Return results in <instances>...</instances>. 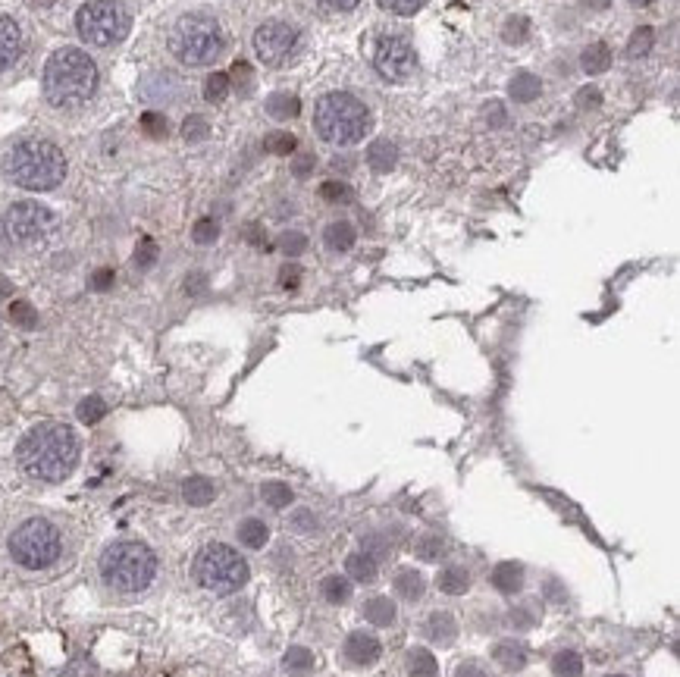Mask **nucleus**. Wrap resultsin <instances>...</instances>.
Segmentation results:
<instances>
[{
    "instance_id": "1",
    "label": "nucleus",
    "mask_w": 680,
    "mask_h": 677,
    "mask_svg": "<svg viewBox=\"0 0 680 677\" xmlns=\"http://www.w3.org/2000/svg\"><path fill=\"white\" fill-rule=\"evenodd\" d=\"M19 468L35 480L60 483L79 464V436L66 424H38L19 439Z\"/></svg>"
},
{
    "instance_id": "2",
    "label": "nucleus",
    "mask_w": 680,
    "mask_h": 677,
    "mask_svg": "<svg viewBox=\"0 0 680 677\" xmlns=\"http://www.w3.org/2000/svg\"><path fill=\"white\" fill-rule=\"evenodd\" d=\"M98 88V63L82 48H60L44 63V98L54 107H79Z\"/></svg>"
},
{
    "instance_id": "3",
    "label": "nucleus",
    "mask_w": 680,
    "mask_h": 677,
    "mask_svg": "<svg viewBox=\"0 0 680 677\" xmlns=\"http://www.w3.org/2000/svg\"><path fill=\"white\" fill-rule=\"evenodd\" d=\"M4 176L13 185H19V189L51 192L66 176V157L48 138H26V142H19L7 151Z\"/></svg>"
},
{
    "instance_id": "4",
    "label": "nucleus",
    "mask_w": 680,
    "mask_h": 677,
    "mask_svg": "<svg viewBox=\"0 0 680 677\" xmlns=\"http://www.w3.org/2000/svg\"><path fill=\"white\" fill-rule=\"evenodd\" d=\"M314 129L330 145H355L370 132V110L345 91L323 95L314 107Z\"/></svg>"
},
{
    "instance_id": "5",
    "label": "nucleus",
    "mask_w": 680,
    "mask_h": 677,
    "mask_svg": "<svg viewBox=\"0 0 680 677\" xmlns=\"http://www.w3.org/2000/svg\"><path fill=\"white\" fill-rule=\"evenodd\" d=\"M223 26L207 13H185L170 32V51L185 66H207L223 54Z\"/></svg>"
},
{
    "instance_id": "6",
    "label": "nucleus",
    "mask_w": 680,
    "mask_h": 677,
    "mask_svg": "<svg viewBox=\"0 0 680 677\" xmlns=\"http://www.w3.org/2000/svg\"><path fill=\"white\" fill-rule=\"evenodd\" d=\"M157 574V558L145 543L120 540L104 549L101 555V577L120 593L145 590Z\"/></svg>"
},
{
    "instance_id": "7",
    "label": "nucleus",
    "mask_w": 680,
    "mask_h": 677,
    "mask_svg": "<svg viewBox=\"0 0 680 677\" xmlns=\"http://www.w3.org/2000/svg\"><path fill=\"white\" fill-rule=\"evenodd\" d=\"M195 580L210 593L229 596V593L242 590L248 583V565L232 546L210 543L195 558Z\"/></svg>"
},
{
    "instance_id": "8",
    "label": "nucleus",
    "mask_w": 680,
    "mask_h": 677,
    "mask_svg": "<svg viewBox=\"0 0 680 677\" xmlns=\"http://www.w3.org/2000/svg\"><path fill=\"white\" fill-rule=\"evenodd\" d=\"M10 555L19 568L26 571H44L57 562L60 555V533L51 521L29 518L22 521L10 536Z\"/></svg>"
},
{
    "instance_id": "9",
    "label": "nucleus",
    "mask_w": 680,
    "mask_h": 677,
    "mask_svg": "<svg viewBox=\"0 0 680 677\" xmlns=\"http://www.w3.org/2000/svg\"><path fill=\"white\" fill-rule=\"evenodd\" d=\"M132 29V16L116 0H88L76 13V32L85 44L95 48H113L120 44Z\"/></svg>"
},
{
    "instance_id": "10",
    "label": "nucleus",
    "mask_w": 680,
    "mask_h": 677,
    "mask_svg": "<svg viewBox=\"0 0 680 677\" xmlns=\"http://www.w3.org/2000/svg\"><path fill=\"white\" fill-rule=\"evenodd\" d=\"M57 226V217L38 201H16L4 214V232L16 245H41Z\"/></svg>"
},
{
    "instance_id": "11",
    "label": "nucleus",
    "mask_w": 680,
    "mask_h": 677,
    "mask_svg": "<svg viewBox=\"0 0 680 677\" xmlns=\"http://www.w3.org/2000/svg\"><path fill=\"white\" fill-rule=\"evenodd\" d=\"M295 48H298V29L283 19H270L254 32V54L264 66L286 63L295 54Z\"/></svg>"
},
{
    "instance_id": "12",
    "label": "nucleus",
    "mask_w": 680,
    "mask_h": 677,
    "mask_svg": "<svg viewBox=\"0 0 680 677\" xmlns=\"http://www.w3.org/2000/svg\"><path fill=\"white\" fill-rule=\"evenodd\" d=\"M377 73L389 82H405L414 73V48L405 35H386L380 38L377 51H373Z\"/></svg>"
},
{
    "instance_id": "13",
    "label": "nucleus",
    "mask_w": 680,
    "mask_h": 677,
    "mask_svg": "<svg viewBox=\"0 0 680 677\" xmlns=\"http://www.w3.org/2000/svg\"><path fill=\"white\" fill-rule=\"evenodd\" d=\"M342 652L351 665H373L380 659V640L373 634H364V630H355V634L345 640Z\"/></svg>"
},
{
    "instance_id": "14",
    "label": "nucleus",
    "mask_w": 680,
    "mask_h": 677,
    "mask_svg": "<svg viewBox=\"0 0 680 677\" xmlns=\"http://www.w3.org/2000/svg\"><path fill=\"white\" fill-rule=\"evenodd\" d=\"M22 54V32L10 16H0V73L10 69Z\"/></svg>"
},
{
    "instance_id": "15",
    "label": "nucleus",
    "mask_w": 680,
    "mask_h": 677,
    "mask_svg": "<svg viewBox=\"0 0 680 677\" xmlns=\"http://www.w3.org/2000/svg\"><path fill=\"white\" fill-rule=\"evenodd\" d=\"M492 587L502 590V593H518L521 590V583H524V571L521 565H514V562H502L492 568Z\"/></svg>"
},
{
    "instance_id": "16",
    "label": "nucleus",
    "mask_w": 680,
    "mask_h": 677,
    "mask_svg": "<svg viewBox=\"0 0 680 677\" xmlns=\"http://www.w3.org/2000/svg\"><path fill=\"white\" fill-rule=\"evenodd\" d=\"M367 163H370V170L389 173L395 163H398V148L392 142H386V138H380V142H373L367 148Z\"/></svg>"
},
{
    "instance_id": "17",
    "label": "nucleus",
    "mask_w": 680,
    "mask_h": 677,
    "mask_svg": "<svg viewBox=\"0 0 680 677\" xmlns=\"http://www.w3.org/2000/svg\"><path fill=\"white\" fill-rule=\"evenodd\" d=\"M492 656H496V662L505 668V671H521L527 665V649L521 643H514V640H505L499 643L496 649H492Z\"/></svg>"
},
{
    "instance_id": "18",
    "label": "nucleus",
    "mask_w": 680,
    "mask_h": 677,
    "mask_svg": "<svg viewBox=\"0 0 680 677\" xmlns=\"http://www.w3.org/2000/svg\"><path fill=\"white\" fill-rule=\"evenodd\" d=\"M182 496H185V502H189V505L201 508V505H210V502H214L217 489H214V483L204 480V477H192V480H185Z\"/></svg>"
},
{
    "instance_id": "19",
    "label": "nucleus",
    "mask_w": 680,
    "mask_h": 677,
    "mask_svg": "<svg viewBox=\"0 0 680 677\" xmlns=\"http://www.w3.org/2000/svg\"><path fill=\"white\" fill-rule=\"evenodd\" d=\"M580 66H583V73H590V76L605 73V69L612 66V51H608V44H590L580 57Z\"/></svg>"
},
{
    "instance_id": "20",
    "label": "nucleus",
    "mask_w": 680,
    "mask_h": 677,
    "mask_svg": "<svg viewBox=\"0 0 680 677\" xmlns=\"http://www.w3.org/2000/svg\"><path fill=\"white\" fill-rule=\"evenodd\" d=\"M239 540L248 546V549H264L267 540H270V530L261 518H245L239 524Z\"/></svg>"
},
{
    "instance_id": "21",
    "label": "nucleus",
    "mask_w": 680,
    "mask_h": 677,
    "mask_svg": "<svg viewBox=\"0 0 680 677\" xmlns=\"http://www.w3.org/2000/svg\"><path fill=\"white\" fill-rule=\"evenodd\" d=\"M364 618L377 627H389L395 621V602L389 596H377L364 605Z\"/></svg>"
},
{
    "instance_id": "22",
    "label": "nucleus",
    "mask_w": 680,
    "mask_h": 677,
    "mask_svg": "<svg viewBox=\"0 0 680 677\" xmlns=\"http://www.w3.org/2000/svg\"><path fill=\"white\" fill-rule=\"evenodd\" d=\"M427 634H430V640H436V643L445 646V643H452V640H455L458 624H455L452 615L436 612V615H430V621H427Z\"/></svg>"
},
{
    "instance_id": "23",
    "label": "nucleus",
    "mask_w": 680,
    "mask_h": 677,
    "mask_svg": "<svg viewBox=\"0 0 680 677\" xmlns=\"http://www.w3.org/2000/svg\"><path fill=\"white\" fill-rule=\"evenodd\" d=\"M345 571H348L351 580L370 583L373 577H377V562H373V555H367V552H355V555H348Z\"/></svg>"
},
{
    "instance_id": "24",
    "label": "nucleus",
    "mask_w": 680,
    "mask_h": 677,
    "mask_svg": "<svg viewBox=\"0 0 680 677\" xmlns=\"http://www.w3.org/2000/svg\"><path fill=\"white\" fill-rule=\"evenodd\" d=\"M539 91H543V85H539V79L533 73H518L511 79V98L521 101V104H530L539 98Z\"/></svg>"
},
{
    "instance_id": "25",
    "label": "nucleus",
    "mask_w": 680,
    "mask_h": 677,
    "mask_svg": "<svg viewBox=\"0 0 680 677\" xmlns=\"http://www.w3.org/2000/svg\"><path fill=\"white\" fill-rule=\"evenodd\" d=\"M395 590H398V596H402V599L414 602V599L424 596L427 580H424V574H417V571H402L395 577Z\"/></svg>"
},
{
    "instance_id": "26",
    "label": "nucleus",
    "mask_w": 680,
    "mask_h": 677,
    "mask_svg": "<svg viewBox=\"0 0 680 677\" xmlns=\"http://www.w3.org/2000/svg\"><path fill=\"white\" fill-rule=\"evenodd\" d=\"M298 110H301V101L295 95H286V91H276L267 101V113L273 120H292V116H298Z\"/></svg>"
},
{
    "instance_id": "27",
    "label": "nucleus",
    "mask_w": 680,
    "mask_h": 677,
    "mask_svg": "<svg viewBox=\"0 0 680 677\" xmlns=\"http://www.w3.org/2000/svg\"><path fill=\"white\" fill-rule=\"evenodd\" d=\"M408 674L411 677H439V665L430 656V649H411L408 652Z\"/></svg>"
},
{
    "instance_id": "28",
    "label": "nucleus",
    "mask_w": 680,
    "mask_h": 677,
    "mask_svg": "<svg viewBox=\"0 0 680 677\" xmlns=\"http://www.w3.org/2000/svg\"><path fill=\"white\" fill-rule=\"evenodd\" d=\"M326 245H330L333 251H348L351 245H355V229H351V223L339 220V223H330L323 232Z\"/></svg>"
},
{
    "instance_id": "29",
    "label": "nucleus",
    "mask_w": 680,
    "mask_h": 677,
    "mask_svg": "<svg viewBox=\"0 0 680 677\" xmlns=\"http://www.w3.org/2000/svg\"><path fill=\"white\" fill-rule=\"evenodd\" d=\"M436 583H439L442 593L461 596V593H467V587H471V577H467L464 568H445V571H439V580Z\"/></svg>"
},
{
    "instance_id": "30",
    "label": "nucleus",
    "mask_w": 680,
    "mask_h": 677,
    "mask_svg": "<svg viewBox=\"0 0 680 677\" xmlns=\"http://www.w3.org/2000/svg\"><path fill=\"white\" fill-rule=\"evenodd\" d=\"M283 668L289 674H308L314 668V652L311 649H304V646H292L286 652V659H283Z\"/></svg>"
},
{
    "instance_id": "31",
    "label": "nucleus",
    "mask_w": 680,
    "mask_h": 677,
    "mask_svg": "<svg viewBox=\"0 0 680 677\" xmlns=\"http://www.w3.org/2000/svg\"><path fill=\"white\" fill-rule=\"evenodd\" d=\"M323 599L326 602H333V605H342L348 596H351V580H345V577H339V574H330L323 580Z\"/></svg>"
},
{
    "instance_id": "32",
    "label": "nucleus",
    "mask_w": 680,
    "mask_h": 677,
    "mask_svg": "<svg viewBox=\"0 0 680 677\" xmlns=\"http://www.w3.org/2000/svg\"><path fill=\"white\" fill-rule=\"evenodd\" d=\"M552 671H555V677H583V662L577 652L565 649L552 659Z\"/></svg>"
},
{
    "instance_id": "33",
    "label": "nucleus",
    "mask_w": 680,
    "mask_h": 677,
    "mask_svg": "<svg viewBox=\"0 0 680 677\" xmlns=\"http://www.w3.org/2000/svg\"><path fill=\"white\" fill-rule=\"evenodd\" d=\"M261 496H264V502L270 508H286V505H292V489L286 483H279V480L264 483L261 486Z\"/></svg>"
},
{
    "instance_id": "34",
    "label": "nucleus",
    "mask_w": 680,
    "mask_h": 677,
    "mask_svg": "<svg viewBox=\"0 0 680 677\" xmlns=\"http://www.w3.org/2000/svg\"><path fill=\"white\" fill-rule=\"evenodd\" d=\"M229 88H232V82H229L226 73H210L207 82H204V98H207V101H214V104H220V101L229 95Z\"/></svg>"
},
{
    "instance_id": "35",
    "label": "nucleus",
    "mask_w": 680,
    "mask_h": 677,
    "mask_svg": "<svg viewBox=\"0 0 680 677\" xmlns=\"http://www.w3.org/2000/svg\"><path fill=\"white\" fill-rule=\"evenodd\" d=\"M652 41H655V32L649 29V26H643V29H637L630 35V44H627V54L630 57H646L649 51H652Z\"/></svg>"
},
{
    "instance_id": "36",
    "label": "nucleus",
    "mask_w": 680,
    "mask_h": 677,
    "mask_svg": "<svg viewBox=\"0 0 680 677\" xmlns=\"http://www.w3.org/2000/svg\"><path fill=\"white\" fill-rule=\"evenodd\" d=\"M104 414H107V405H104V399H98V395H88V399L79 405V420H82V424H98Z\"/></svg>"
},
{
    "instance_id": "37",
    "label": "nucleus",
    "mask_w": 680,
    "mask_h": 677,
    "mask_svg": "<svg viewBox=\"0 0 680 677\" xmlns=\"http://www.w3.org/2000/svg\"><path fill=\"white\" fill-rule=\"evenodd\" d=\"M295 135H289V132H270L267 138H264V148L267 151H273V154H292L295 151Z\"/></svg>"
},
{
    "instance_id": "38",
    "label": "nucleus",
    "mask_w": 680,
    "mask_h": 677,
    "mask_svg": "<svg viewBox=\"0 0 680 677\" xmlns=\"http://www.w3.org/2000/svg\"><path fill=\"white\" fill-rule=\"evenodd\" d=\"M377 4L395 16H414L420 7H424V0H377Z\"/></svg>"
},
{
    "instance_id": "39",
    "label": "nucleus",
    "mask_w": 680,
    "mask_h": 677,
    "mask_svg": "<svg viewBox=\"0 0 680 677\" xmlns=\"http://www.w3.org/2000/svg\"><path fill=\"white\" fill-rule=\"evenodd\" d=\"M207 123H204V116H189V120L182 123V135H185V142H204L207 138Z\"/></svg>"
},
{
    "instance_id": "40",
    "label": "nucleus",
    "mask_w": 680,
    "mask_h": 677,
    "mask_svg": "<svg viewBox=\"0 0 680 677\" xmlns=\"http://www.w3.org/2000/svg\"><path fill=\"white\" fill-rule=\"evenodd\" d=\"M10 317H13V323H19V326H35L38 323V314H35V308L32 305H26V301H13L10 305Z\"/></svg>"
},
{
    "instance_id": "41",
    "label": "nucleus",
    "mask_w": 680,
    "mask_h": 677,
    "mask_svg": "<svg viewBox=\"0 0 680 677\" xmlns=\"http://www.w3.org/2000/svg\"><path fill=\"white\" fill-rule=\"evenodd\" d=\"M527 32H530V26H527V19H508V26L502 29V38L508 41V44H521L524 38H527Z\"/></svg>"
},
{
    "instance_id": "42",
    "label": "nucleus",
    "mask_w": 680,
    "mask_h": 677,
    "mask_svg": "<svg viewBox=\"0 0 680 677\" xmlns=\"http://www.w3.org/2000/svg\"><path fill=\"white\" fill-rule=\"evenodd\" d=\"M192 236H195L198 245H210V242H214V239L220 236V226H217L214 220H198V226H195Z\"/></svg>"
},
{
    "instance_id": "43",
    "label": "nucleus",
    "mask_w": 680,
    "mask_h": 677,
    "mask_svg": "<svg viewBox=\"0 0 680 677\" xmlns=\"http://www.w3.org/2000/svg\"><path fill=\"white\" fill-rule=\"evenodd\" d=\"M142 126H145V132L154 135V138H163V135H167V120H163L160 113H145V116H142Z\"/></svg>"
},
{
    "instance_id": "44",
    "label": "nucleus",
    "mask_w": 680,
    "mask_h": 677,
    "mask_svg": "<svg viewBox=\"0 0 680 677\" xmlns=\"http://www.w3.org/2000/svg\"><path fill=\"white\" fill-rule=\"evenodd\" d=\"M279 245H283L286 254H301L304 248H308V239H304L301 232H286V236L279 239Z\"/></svg>"
},
{
    "instance_id": "45",
    "label": "nucleus",
    "mask_w": 680,
    "mask_h": 677,
    "mask_svg": "<svg viewBox=\"0 0 680 677\" xmlns=\"http://www.w3.org/2000/svg\"><path fill=\"white\" fill-rule=\"evenodd\" d=\"M323 198L326 201H348L351 198V192H348V185H342V182H323Z\"/></svg>"
},
{
    "instance_id": "46",
    "label": "nucleus",
    "mask_w": 680,
    "mask_h": 677,
    "mask_svg": "<svg viewBox=\"0 0 680 677\" xmlns=\"http://www.w3.org/2000/svg\"><path fill=\"white\" fill-rule=\"evenodd\" d=\"M154 258H157V245L151 239H145L142 245H138V251H135V264L138 267H151Z\"/></svg>"
},
{
    "instance_id": "47",
    "label": "nucleus",
    "mask_w": 680,
    "mask_h": 677,
    "mask_svg": "<svg viewBox=\"0 0 680 677\" xmlns=\"http://www.w3.org/2000/svg\"><path fill=\"white\" fill-rule=\"evenodd\" d=\"M229 82H236L239 91H248V88H251V66H248V63H236V66H232Z\"/></svg>"
},
{
    "instance_id": "48",
    "label": "nucleus",
    "mask_w": 680,
    "mask_h": 677,
    "mask_svg": "<svg viewBox=\"0 0 680 677\" xmlns=\"http://www.w3.org/2000/svg\"><path fill=\"white\" fill-rule=\"evenodd\" d=\"M439 549H442V543H439V540H433V536H430V540H424V543L417 546L420 558H436V555H439Z\"/></svg>"
},
{
    "instance_id": "49",
    "label": "nucleus",
    "mask_w": 680,
    "mask_h": 677,
    "mask_svg": "<svg viewBox=\"0 0 680 677\" xmlns=\"http://www.w3.org/2000/svg\"><path fill=\"white\" fill-rule=\"evenodd\" d=\"M455 677H486V671L480 665H474V662H464V665H458Z\"/></svg>"
},
{
    "instance_id": "50",
    "label": "nucleus",
    "mask_w": 680,
    "mask_h": 677,
    "mask_svg": "<svg viewBox=\"0 0 680 677\" xmlns=\"http://www.w3.org/2000/svg\"><path fill=\"white\" fill-rule=\"evenodd\" d=\"M577 101H580V107H596L599 104V91L596 88H583V91H577Z\"/></svg>"
},
{
    "instance_id": "51",
    "label": "nucleus",
    "mask_w": 680,
    "mask_h": 677,
    "mask_svg": "<svg viewBox=\"0 0 680 677\" xmlns=\"http://www.w3.org/2000/svg\"><path fill=\"white\" fill-rule=\"evenodd\" d=\"M323 4H326V7H330V10L348 13V10H355V7L361 4V0H323Z\"/></svg>"
},
{
    "instance_id": "52",
    "label": "nucleus",
    "mask_w": 680,
    "mask_h": 677,
    "mask_svg": "<svg viewBox=\"0 0 680 677\" xmlns=\"http://www.w3.org/2000/svg\"><path fill=\"white\" fill-rule=\"evenodd\" d=\"M298 273H301L298 267H286L283 270V286H295L298 283Z\"/></svg>"
},
{
    "instance_id": "53",
    "label": "nucleus",
    "mask_w": 680,
    "mask_h": 677,
    "mask_svg": "<svg viewBox=\"0 0 680 677\" xmlns=\"http://www.w3.org/2000/svg\"><path fill=\"white\" fill-rule=\"evenodd\" d=\"M311 163H314V157H301V160H298V167H295V173H298V176H304V173H308Z\"/></svg>"
},
{
    "instance_id": "54",
    "label": "nucleus",
    "mask_w": 680,
    "mask_h": 677,
    "mask_svg": "<svg viewBox=\"0 0 680 677\" xmlns=\"http://www.w3.org/2000/svg\"><path fill=\"white\" fill-rule=\"evenodd\" d=\"M110 279H113V273H110V270H104V273H98V276H95V286H98V289H104V286L110 283Z\"/></svg>"
},
{
    "instance_id": "55",
    "label": "nucleus",
    "mask_w": 680,
    "mask_h": 677,
    "mask_svg": "<svg viewBox=\"0 0 680 677\" xmlns=\"http://www.w3.org/2000/svg\"><path fill=\"white\" fill-rule=\"evenodd\" d=\"M630 4H633V7H649L652 0H630Z\"/></svg>"
},
{
    "instance_id": "56",
    "label": "nucleus",
    "mask_w": 680,
    "mask_h": 677,
    "mask_svg": "<svg viewBox=\"0 0 680 677\" xmlns=\"http://www.w3.org/2000/svg\"><path fill=\"white\" fill-rule=\"evenodd\" d=\"M590 4H596V7H605V4H608V0H590Z\"/></svg>"
},
{
    "instance_id": "57",
    "label": "nucleus",
    "mask_w": 680,
    "mask_h": 677,
    "mask_svg": "<svg viewBox=\"0 0 680 677\" xmlns=\"http://www.w3.org/2000/svg\"><path fill=\"white\" fill-rule=\"evenodd\" d=\"M4 292H10V286H7V283H0V295H4Z\"/></svg>"
}]
</instances>
